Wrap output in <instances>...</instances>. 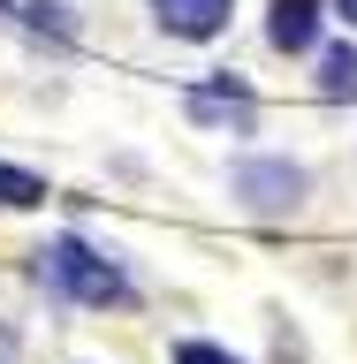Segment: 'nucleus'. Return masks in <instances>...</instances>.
<instances>
[{
    "mask_svg": "<svg viewBox=\"0 0 357 364\" xmlns=\"http://www.w3.org/2000/svg\"><path fill=\"white\" fill-rule=\"evenodd\" d=\"M38 258H46V281L61 296H76V304H122V296H130V281H122L99 250H84L76 235H61V243L38 250Z\"/></svg>",
    "mask_w": 357,
    "mask_h": 364,
    "instance_id": "nucleus-1",
    "label": "nucleus"
},
{
    "mask_svg": "<svg viewBox=\"0 0 357 364\" xmlns=\"http://www.w3.org/2000/svg\"><path fill=\"white\" fill-rule=\"evenodd\" d=\"M236 198L251 213H289L304 198V167H289V159H244L236 167Z\"/></svg>",
    "mask_w": 357,
    "mask_h": 364,
    "instance_id": "nucleus-2",
    "label": "nucleus"
},
{
    "mask_svg": "<svg viewBox=\"0 0 357 364\" xmlns=\"http://www.w3.org/2000/svg\"><path fill=\"white\" fill-rule=\"evenodd\" d=\"M152 16L175 31V38H213L228 23V0H152Z\"/></svg>",
    "mask_w": 357,
    "mask_h": 364,
    "instance_id": "nucleus-3",
    "label": "nucleus"
},
{
    "mask_svg": "<svg viewBox=\"0 0 357 364\" xmlns=\"http://www.w3.org/2000/svg\"><path fill=\"white\" fill-rule=\"evenodd\" d=\"M267 38L281 46V53H304V46L319 38V16H312V0H274V23H267Z\"/></svg>",
    "mask_w": 357,
    "mask_h": 364,
    "instance_id": "nucleus-4",
    "label": "nucleus"
},
{
    "mask_svg": "<svg viewBox=\"0 0 357 364\" xmlns=\"http://www.w3.org/2000/svg\"><path fill=\"white\" fill-rule=\"evenodd\" d=\"M319 91H327V99H357V46H335V53L319 61Z\"/></svg>",
    "mask_w": 357,
    "mask_h": 364,
    "instance_id": "nucleus-5",
    "label": "nucleus"
},
{
    "mask_svg": "<svg viewBox=\"0 0 357 364\" xmlns=\"http://www.w3.org/2000/svg\"><path fill=\"white\" fill-rule=\"evenodd\" d=\"M46 198V182L38 175H23V167H0V205H38Z\"/></svg>",
    "mask_w": 357,
    "mask_h": 364,
    "instance_id": "nucleus-6",
    "label": "nucleus"
},
{
    "mask_svg": "<svg viewBox=\"0 0 357 364\" xmlns=\"http://www.w3.org/2000/svg\"><path fill=\"white\" fill-rule=\"evenodd\" d=\"M175 364H236V357H228V349H213V341H182Z\"/></svg>",
    "mask_w": 357,
    "mask_h": 364,
    "instance_id": "nucleus-7",
    "label": "nucleus"
},
{
    "mask_svg": "<svg viewBox=\"0 0 357 364\" xmlns=\"http://www.w3.org/2000/svg\"><path fill=\"white\" fill-rule=\"evenodd\" d=\"M342 16H350V23H357V0H342Z\"/></svg>",
    "mask_w": 357,
    "mask_h": 364,
    "instance_id": "nucleus-8",
    "label": "nucleus"
}]
</instances>
